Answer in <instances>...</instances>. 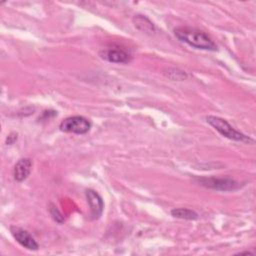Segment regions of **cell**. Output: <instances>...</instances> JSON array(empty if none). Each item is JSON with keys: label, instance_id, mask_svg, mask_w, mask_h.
Masks as SVG:
<instances>
[{"label": "cell", "instance_id": "cell-1", "mask_svg": "<svg viewBox=\"0 0 256 256\" xmlns=\"http://www.w3.org/2000/svg\"><path fill=\"white\" fill-rule=\"evenodd\" d=\"M175 36L182 42L187 43L191 47L201 50L216 51L217 45L215 42L203 31L196 28L181 26L174 29Z\"/></svg>", "mask_w": 256, "mask_h": 256}, {"label": "cell", "instance_id": "cell-2", "mask_svg": "<svg viewBox=\"0 0 256 256\" xmlns=\"http://www.w3.org/2000/svg\"><path fill=\"white\" fill-rule=\"evenodd\" d=\"M207 122L217 130L222 136L233 140V141H240V142H249L253 141L250 137L246 136L245 134L237 131L234 129L225 119L217 117V116H208L206 118Z\"/></svg>", "mask_w": 256, "mask_h": 256}, {"label": "cell", "instance_id": "cell-3", "mask_svg": "<svg viewBox=\"0 0 256 256\" xmlns=\"http://www.w3.org/2000/svg\"><path fill=\"white\" fill-rule=\"evenodd\" d=\"M91 122L85 118L84 116L76 115V116H70L62 120V122L59 125V128L63 132L67 133H73V134H86L91 129Z\"/></svg>", "mask_w": 256, "mask_h": 256}, {"label": "cell", "instance_id": "cell-4", "mask_svg": "<svg viewBox=\"0 0 256 256\" xmlns=\"http://www.w3.org/2000/svg\"><path fill=\"white\" fill-rule=\"evenodd\" d=\"M196 181L203 187L218 191H234L241 187L240 183L231 178L199 177Z\"/></svg>", "mask_w": 256, "mask_h": 256}, {"label": "cell", "instance_id": "cell-5", "mask_svg": "<svg viewBox=\"0 0 256 256\" xmlns=\"http://www.w3.org/2000/svg\"><path fill=\"white\" fill-rule=\"evenodd\" d=\"M10 232L14 239L24 248L32 251H36L39 249V244L34 239V237L27 231L18 226H11Z\"/></svg>", "mask_w": 256, "mask_h": 256}, {"label": "cell", "instance_id": "cell-6", "mask_svg": "<svg viewBox=\"0 0 256 256\" xmlns=\"http://www.w3.org/2000/svg\"><path fill=\"white\" fill-rule=\"evenodd\" d=\"M99 56L112 63H128L131 60L130 54L118 48H105L99 51Z\"/></svg>", "mask_w": 256, "mask_h": 256}, {"label": "cell", "instance_id": "cell-7", "mask_svg": "<svg viewBox=\"0 0 256 256\" xmlns=\"http://www.w3.org/2000/svg\"><path fill=\"white\" fill-rule=\"evenodd\" d=\"M85 195L90 206L92 219H98L101 216L104 208V202L102 197L92 189H87Z\"/></svg>", "mask_w": 256, "mask_h": 256}, {"label": "cell", "instance_id": "cell-8", "mask_svg": "<svg viewBox=\"0 0 256 256\" xmlns=\"http://www.w3.org/2000/svg\"><path fill=\"white\" fill-rule=\"evenodd\" d=\"M32 170V161L30 158H21L13 168V177L17 182H22L30 175Z\"/></svg>", "mask_w": 256, "mask_h": 256}, {"label": "cell", "instance_id": "cell-9", "mask_svg": "<svg viewBox=\"0 0 256 256\" xmlns=\"http://www.w3.org/2000/svg\"><path fill=\"white\" fill-rule=\"evenodd\" d=\"M133 23L137 29L145 33L152 34L156 30L154 24L144 15H135L133 18Z\"/></svg>", "mask_w": 256, "mask_h": 256}, {"label": "cell", "instance_id": "cell-10", "mask_svg": "<svg viewBox=\"0 0 256 256\" xmlns=\"http://www.w3.org/2000/svg\"><path fill=\"white\" fill-rule=\"evenodd\" d=\"M171 215L175 218L185 219V220H196L198 219V214L188 208H174L171 210Z\"/></svg>", "mask_w": 256, "mask_h": 256}, {"label": "cell", "instance_id": "cell-11", "mask_svg": "<svg viewBox=\"0 0 256 256\" xmlns=\"http://www.w3.org/2000/svg\"><path fill=\"white\" fill-rule=\"evenodd\" d=\"M49 210H50V214H51L52 218H53L56 222H58V223H62V222H63L64 218H63L62 214L60 213V211L57 209V207H55L53 204H51Z\"/></svg>", "mask_w": 256, "mask_h": 256}, {"label": "cell", "instance_id": "cell-12", "mask_svg": "<svg viewBox=\"0 0 256 256\" xmlns=\"http://www.w3.org/2000/svg\"><path fill=\"white\" fill-rule=\"evenodd\" d=\"M17 140V134L16 133H10L6 138V144L12 145Z\"/></svg>", "mask_w": 256, "mask_h": 256}, {"label": "cell", "instance_id": "cell-13", "mask_svg": "<svg viewBox=\"0 0 256 256\" xmlns=\"http://www.w3.org/2000/svg\"><path fill=\"white\" fill-rule=\"evenodd\" d=\"M238 254H248V255H254L253 253H251V252H249V251H245V252H240V253H238Z\"/></svg>", "mask_w": 256, "mask_h": 256}]
</instances>
